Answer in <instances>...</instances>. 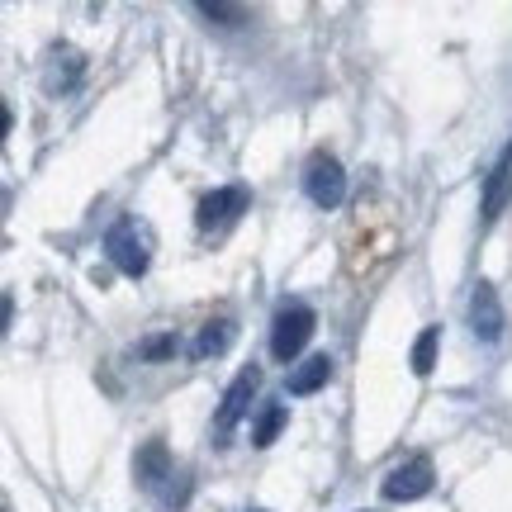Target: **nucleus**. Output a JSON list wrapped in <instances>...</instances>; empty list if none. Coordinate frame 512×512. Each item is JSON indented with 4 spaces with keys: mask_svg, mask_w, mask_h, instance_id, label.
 <instances>
[{
    "mask_svg": "<svg viewBox=\"0 0 512 512\" xmlns=\"http://www.w3.org/2000/svg\"><path fill=\"white\" fill-rule=\"evenodd\" d=\"M256 512H266V508H256Z\"/></svg>",
    "mask_w": 512,
    "mask_h": 512,
    "instance_id": "17",
    "label": "nucleus"
},
{
    "mask_svg": "<svg viewBox=\"0 0 512 512\" xmlns=\"http://www.w3.org/2000/svg\"><path fill=\"white\" fill-rule=\"evenodd\" d=\"M233 337H238V323H233V318H214V323H204L200 337H195V356H200V361L223 356V351L233 347Z\"/></svg>",
    "mask_w": 512,
    "mask_h": 512,
    "instance_id": "11",
    "label": "nucleus"
},
{
    "mask_svg": "<svg viewBox=\"0 0 512 512\" xmlns=\"http://www.w3.org/2000/svg\"><path fill=\"white\" fill-rule=\"evenodd\" d=\"M133 479H138V489H147V494H157L171 475V451H166V441H147L143 451L133 456Z\"/></svg>",
    "mask_w": 512,
    "mask_h": 512,
    "instance_id": "8",
    "label": "nucleus"
},
{
    "mask_svg": "<svg viewBox=\"0 0 512 512\" xmlns=\"http://www.w3.org/2000/svg\"><path fill=\"white\" fill-rule=\"evenodd\" d=\"M313 332H318V318H313L309 304H299V299L280 304V309H275V323H271V356L285 361V366H294L299 351L309 347Z\"/></svg>",
    "mask_w": 512,
    "mask_h": 512,
    "instance_id": "2",
    "label": "nucleus"
},
{
    "mask_svg": "<svg viewBox=\"0 0 512 512\" xmlns=\"http://www.w3.org/2000/svg\"><path fill=\"white\" fill-rule=\"evenodd\" d=\"M380 489L389 503H418L422 494H432V460L413 456V460H403V465H394Z\"/></svg>",
    "mask_w": 512,
    "mask_h": 512,
    "instance_id": "4",
    "label": "nucleus"
},
{
    "mask_svg": "<svg viewBox=\"0 0 512 512\" xmlns=\"http://www.w3.org/2000/svg\"><path fill=\"white\" fill-rule=\"evenodd\" d=\"M285 422H290V408H285V403H266L261 418H256V427H252V446H261V451L275 446V437L285 432Z\"/></svg>",
    "mask_w": 512,
    "mask_h": 512,
    "instance_id": "12",
    "label": "nucleus"
},
{
    "mask_svg": "<svg viewBox=\"0 0 512 512\" xmlns=\"http://www.w3.org/2000/svg\"><path fill=\"white\" fill-rule=\"evenodd\" d=\"M328 380H332V356H309V361H299V366L290 370V394L294 399L318 394Z\"/></svg>",
    "mask_w": 512,
    "mask_h": 512,
    "instance_id": "10",
    "label": "nucleus"
},
{
    "mask_svg": "<svg viewBox=\"0 0 512 512\" xmlns=\"http://www.w3.org/2000/svg\"><path fill=\"white\" fill-rule=\"evenodd\" d=\"M508 200H512V138H508V147L498 152L494 171L484 176V195H479V219L494 223L498 214L508 209Z\"/></svg>",
    "mask_w": 512,
    "mask_h": 512,
    "instance_id": "6",
    "label": "nucleus"
},
{
    "mask_svg": "<svg viewBox=\"0 0 512 512\" xmlns=\"http://www.w3.org/2000/svg\"><path fill=\"white\" fill-rule=\"evenodd\" d=\"M470 332L479 342H498L503 337V304H498V290L489 280H479L470 290Z\"/></svg>",
    "mask_w": 512,
    "mask_h": 512,
    "instance_id": "7",
    "label": "nucleus"
},
{
    "mask_svg": "<svg viewBox=\"0 0 512 512\" xmlns=\"http://www.w3.org/2000/svg\"><path fill=\"white\" fill-rule=\"evenodd\" d=\"M256 389H261V370L247 366L238 380L228 384V394H223V408H219V418H214V427H219V432H228V427H233V422H238L242 413L252 408V394H256Z\"/></svg>",
    "mask_w": 512,
    "mask_h": 512,
    "instance_id": "9",
    "label": "nucleus"
},
{
    "mask_svg": "<svg viewBox=\"0 0 512 512\" xmlns=\"http://www.w3.org/2000/svg\"><path fill=\"white\" fill-rule=\"evenodd\" d=\"M304 195H309L318 209H337L347 200V171L332 152H313L309 166H304Z\"/></svg>",
    "mask_w": 512,
    "mask_h": 512,
    "instance_id": "3",
    "label": "nucleus"
},
{
    "mask_svg": "<svg viewBox=\"0 0 512 512\" xmlns=\"http://www.w3.org/2000/svg\"><path fill=\"white\" fill-rule=\"evenodd\" d=\"M200 15L204 19H219V24H228V29H242L247 24V5H228V0H204L200 5Z\"/></svg>",
    "mask_w": 512,
    "mask_h": 512,
    "instance_id": "15",
    "label": "nucleus"
},
{
    "mask_svg": "<svg viewBox=\"0 0 512 512\" xmlns=\"http://www.w3.org/2000/svg\"><path fill=\"white\" fill-rule=\"evenodd\" d=\"M138 356H143V361H166V356H176V337H171V332H157V337L138 342Z\"/></svg>",
    "mask_w": 512,
    "mask_h": 512,
    "instance_id": "16",
    "label": "nucleus"
},
{
    "mask_svg": "<svg viewBox=\"0 0 512 512\" xmlns=\"http://www.w3.org/2000/svg\"><path fill=\"white\" fill-rule=\"evenodd\" d=\"M247 204H252L247 185H223V190H214V195H204V200H200L195 223H200L204 233H209V228H228L238 214H247Z\"/></svg>",
    "mask_w": 512,
    "mask_h": 512,
    "instance_id": "5",
    "label": "nucleus"
},
{
    "mask_svg": "<svg viewBox=\"0 0 512 512\" xmlns=\"http://www.w3.org/2000/svg\"><path fill=\"white\" fill-rule=\"evenodd\" d=\"M76 76H81V57H76V53H57L53 67H48V91H53V95L67 91Z\"/></svg>",
    "mask_w": 512,
    "mask_h": 512,
    "instance_id": "13",
    "label": "nucleus"
},
{
    "mask_svg": "<svg viewBox=\"0 0 512 512\" xmlns=\"http://www.w3.org/2000/svg\"><path fill=\"white\" fill-rule=\"evenodd\" d=\"M105 256L114 261V271H124L128 280H143L147 266H152V233H147V223H138L133 214L110 223V233H105Z\"/></svg>",
    "mask_w": 512,
    "mask_h": 512,
    "instance_id": "1",
    "label": "nucleus"
},
{
    "mask_svg": "<svg viewBox=\"0 0 512 512\" xmlns=\"http://www.w3.org/2000/svg\"><path fill=\"white\" fill-rule=\"evenodd\" d=\"M437 328H422V337L413 342V375H432V366H437Z\"/></svg>",
    "mask_w": 512,
    "mask_h": 512,
    "instance_id": "14",
    "label": "nucleus"
}]
</instances>
